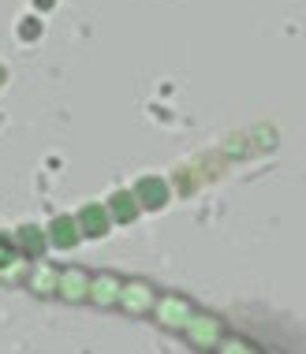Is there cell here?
<instances>
[{
    "label": "cell",
    "mask_w": 306,
    "mask_h": 354,
    "mask_svg": "<svg viewBox=\"0 0 306 354\" xmlns=\"http://www.w3.org/2000/svg\"><path fill=\"white\" fill-rule=\"evenodd\" d=\"M120 291H123V276L120 272H93L90 302L98 306V310H116V306H120Z\"/></svg>",
    "instance_id": "8992f818"
},
{
    "label": "cell",
    "mask_w": 306,
    "mask_h": 354,
    "mask_svg": "<svg viewBox=\"0 0 306 354\" xmlns=\"http://www.w3.org/2000/svg\"><path fill=\"white\" fill-rule=\"evenodd\" d=\"M157 299H161V291L153 287V280H146V276H123V291H120L116 310H123L127 317H153Z\"/></svg>",
    "instance_id": "7a4b0ae2"
},
{
    "label": "cell",
    "mask_w": 306,
    "mask_h": 354,
    "mask_svg": "<svg viewBox=\"0 0 306 354\" xmlns=\"http://www.w3.org/2000/svg\"><path fill=\"white\" fill-rule=\"evenodd\" d=\"M90 280H93V272H86L82 265H68V269H60L56 299H64V302H90Z\"/></svg>",
    "instance_id": "277c9868"
},
{
    "label": "cell",
    "mask_w": 306,
    "mask_h": 354,
    "mask_svg": "<svg viewBox=\"0 0 306 354\" xmlns=\"http://www.w3.org/2000/svg\"><path fill=\"white\" fill-rule=\"evenodd\" d=\"M37 37H42V19H23V23H19V41H37Z\"/></svg>",
    "instance_id": "5bb4252c"
},
{
    "label": "cell",
    "mask_w": 306,
    "mask_h": 354,
    "mask_svg": "<svg viewBox=\"0 0 306 354\" xmlns=\"http://www.w3.org/2000/svg\"><path fill=\"white\" fill-rule=\"evenodd\" d=\"M15 246H19V254H23L26 261H37V257L49 250V235H45V227H37V224H19L15 227Z\"/></svg>",
    "instance_id": "7c38bea8"
},
{
    "label": "cell",
    "mask_w": 306,
    "mask_h": 354,
    "mask_svg": "<svg viewBox=\"0 0 306 354\" xmlns=\"http://www.w3.org/2000/svg\"><path fill=\"white\" fill-rule=\"evenodd\" d=\"M195 310L198 306L187 299V295H161L157 299V310H153V317H157L161 328H168V332H183L187 328V321L195 317Z\"/></svg>",
    "instance_id": "3957f363"
},
{
    "label": "cell",
    "mask_w": 306,
    "mask_h": 354,
    "mask_svg": "<svg viewBox=\"0 0 306 354\" xmlns=\"http://www.w3.org/2000/svg\"><path fill=\"white\" fill-rule=\"evenodd\" d=\"M4 82H8V68L0 64V90H4Z\"/></svg>",
    "instance_id": "9a60e30c"
},
{
    "label": "cell",
    "mask_w": 306,
    "mask_h": 354,
    "mask_svg": "<svg viewBox=\"0 0 306 354\" xmlns=\"http://www.w3.org/2000/svg\"><path fill=\"white\" fill-rule=\"evenodd\" d=\"M30 291L37 295V299H56V283H60V269L49 261H30V269H26V280H23Z\"/></svg>",
    "instance_id": "52a82bcc"
},
{
    "label": "cell",
    "mask_w": 306,
    "mask_h": 354,
    "mask_svg": "<svg viewBox=\"0 0 306 354\" xmlns=\"http://www.w3.org/2000/svg\"><path fill=\"white\" fill-rule=\"evenodd\" d=\"M45 235H49V246L56 250H71V246L82 243V227H79V216H68V213H56L49 224H45Z\"/></svg>",
    "instance_id": "5b68a950"
},
{
    "label": "cell",
    "mask_w": 306,
    "mask_h": 354,
    "mask_svg": "<svg viewBox=\"0 0 306 354\" xmlns=\"http://www.w3.org/2000/svg\"><path fill=\"white\" fill-rule=\"evenodd\" d=\"M213 354H265V351L258 347L254 339H246V336H235V332H228V336L221 339V347H217Z\"/></svg>",
    "instance_id": "4fadbf2b"
},
{
    "label": "cell",
    "mask_w": 306,
    "mask_h": 354,
    "mask_svg": "<svg viewBox=\"0 0 306 354\" xmlns=\"http://www.w3.org/2000/svg\"><path fill=\"white\" fill-rule=\"evenodd\" d=\"M26 257L19 254V246H15V239H4L0 235V283H19V280H26Z\"/></svg>",
    "instance_id": "30bf717a"
},
{
    "label": "cell",
    "mask_w": 306,
    "mask_h": 354,
    "mask_svg": "<svg viewBox=\"0 0 306 354\" xmlns=\"http://www.w3.org/2000/svg\"><path fill=\"white\" fill-rule=\"evenodd\" d=\"M75 216H79L82 239H105L112 232V216H109V205L105 202H86Z\"/></svg>",
    "instance_id": "ba28073f"
},
{
    "label": "cell",
    "mask_w": 306,
    "mask_h": 354,
    "mask_svg": "<svg viewBox=\"0 0 306 354\" xmlns=\"http://www.w3.org/2000/svg\"><path fill=\"white\" fill-rule=\"evenodd\" d=\"M109 216H112V224H135V220L142 216V205H138V198H135V190H127V187H120V190H112L109 194Z\"/></svg>",
    "instance_id": "8fae6325"
},
{
    "label": "cell",
    "mask_w": 306,
    "mask_h": 354,
    "mask_svg": "<svg viewBox=\"0 0 306 354\" xmlns=\"http://www.w3.org/2000/svg\"><path fill=\"white\" fill-rule=\"evenodd\" d=\"M131 190H135L142 213H150V209H165V205H168V198H172V190H168V183H165L161 176H142Z\"/></svg>",
    "instance_id": "9c48e42d"
},
{
    "label": "cell",
    "mask_w": 306,
    "mask_h": 354,
    "mask_svg": "<svg viewBox=\"0 0 306 354\" xmlns=\"http://www.w3.org/2000/svg\"><path fill=\"white\" fill-rule=\"evenodd\" d=\"M183 336L195 351L213 354L217 347H221V339L228 336V324H224V317H217L213 310H195V317L187 321Z\"/></svg>",
    "instance_id": "6da1fadb"
},
{
    "label": "cell",
    "mask_w": 306,
    "mask_h": 354,
    "mask_svg": "<svg viewBox=\"0 0 306 354\" xmlns=\"http://www.w3.org/2000/svg\"><path fill=\"white\" fill-rule=\"evenodd\" d=\"M34 4H42V8H45V12H49V8L56 4V0H34Z\"/></svg>",
    "instance_id": "2e32d148"
}]
</instances>
